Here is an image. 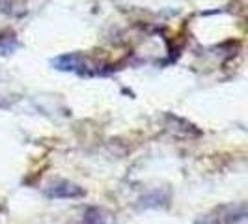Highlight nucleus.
<instances>
[{
    "label": "nucleus",
    "instance_id": "nucleus-1",
    "mask_svg": "<svg viewBox=\"0 0 248 224\" xmlns=\"http://www.w3.org/2000/svg\"><path fill=\"white\" fill-rule=\"evenodd\" d=\"M247 219V204L239 202V204H226L218 206L205 213L203 217H200L194 224H239Z\"/></svg>",
    "mask_w": 248,
    "mask_h": 224
},
{
    "label": "nucleus",
    "instance_id": "nucleus-2",
    "mask_svg": "<svg viewBox=\"0 0 248 224\" xmlns=\"http://www.w3.org/2000/svg\"><path fill=\"white\" fill-rule=\"evenodd\" d=\"M86 192L82 187L71 181H54L45 189V196L54 200H69V198H82Z\"/></svg>",
    "mask_w": 248,
    "mask_h": 224
},
{
    "label": "nucleus",
    "instance_id": "nucleus-3",
    "mask_svg": "<svg viewBox=\"0 0 248 224\" xmlns=\"http://www.w3.org/2000/svg\"><path fill=\"white\" fill-rule=\"evenodd\" d=\"M50 64H52L56 69H60V71H71V73H82L80 67H86L84 58H82L80 54H77V52L62 54V56L50 60Z\"/></svg>",
    "mask_w": 248,
    "mask_h": 224
},
{
    "label": "nucleus",
    "instance_id": "nucleus-4",
    "mask_svg": "<svg viewBox=\"0 0 248 224\" xmlns=\"http://www.w3.org/2000/svg\"><path fill=\"white\" fill-rule=\"evenodd\" d=\"M168 192L164 191H151L138 200V209H157L168 206Z\"/></svg>",
    "mask_w": 248,
    "mask_h": 224
},
{
    "label": "nucleus",
    "instance_id": "nucleus-5",
    "mask_svg": "<svg viewBox=\"0 0 248 224\" xmlns=\"http://www.w3.org/2000/svg\"><path fill=\"white\" fill-rule=\"evenodd\" d=\"M78 224H108V217L101 211L99 208H90L84 211Z\"/></svg>",
    "mask_w": 248,
    "mask_h": 224
}]
</instances>
